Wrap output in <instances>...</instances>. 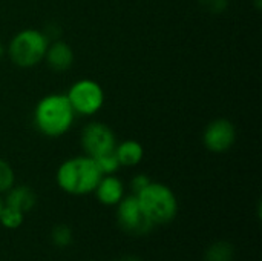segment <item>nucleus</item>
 <instances>
[{
    "label": "nucleus",
    "mask_w": 262,
    "mask_h": 261,
    "mask_svg": "<svg viewBox=\"0 0 262 261\" xmlns=\"http://www.w3.org/2000/svg\"><path fill=\"white\" fill-rule=\"evenodd\" d=\"M66 97L75 115L91 117L97 114L104 105V91L101 85L91 78H81L71 85Z\"/></svg>",
    "instance_id": "obj_6"
},
{
    "label": "nucleus",
    "mask_w": 262,
    "mask_h": 261,
    "mask_svg": "<svg viewBox=\"0 0 262 261\" xmlns=\"http://www.w3.org/2000/svg\"><path fill=\"white\" fill-rule=\"evenodd\" d=\"M49 238H51V242H52V245L55 248L64 249V248H69L72 245V242H74V232H72V229H71L69 225L60 223V225H55L51 229Z\"/></svg>",
    "instance_id": "obj_14"
},
{
    "label": "nucleus",
    "mask_w": 262,
    "mask_h": 261,
    "mask_svg": "<svg viewBox=\"0 0 262 261\" xmlns=\"http://www.w3.org/2000/svg\"><path fill=\"white\" fill-rule=\"evenodd\" d=\"M25 215L23 212L14 209V208H9V206H3L2 209V214H0V225L5 228V229H18L23 222H25Z\"/></svg>",
    "instance_id": "obj_15"
},
{
    "label": "nucleus",
    "mask_w": 262,
    "mask_h": 261,
    "mask_svg": "<svg viewBox=\"0 0 262 261\" xmlns=\"http://www.w3.org/2000/svg\"><path fill=\"white\" fill-rule=\"evenodd\" d=\"M75 112L66 94H48L34 108V126L49 138H58L71 131Z\"/></svg>",
    "instance_id": "obj_1"
},
{
    "label": "nucleus",
    "mask_w": 262,
    "mask_h": 261,
    "mask_svg": "<svg viewBox=\"0 0 262 261\" xmlns=\"http://www.w3.org/2000/svg\"><path fill=\"white\" fill-rule=\"evenodd\" d=\"M3 206H5V203H3V200H2V197H0V214H2V209H3Z\"/></svg>",
    "instance_id": "obj_23"
},
{
    "label": "nucleus",
    "mask_w": 262,
    "mask_h": 261,
    "mask_svg": "<svg viewBox=\"0 0 262 261\" xmlns=\"http://www.w3.org/2000/svg\"><path fill=\"white\" fill-rule=\"evenodd\" d=\"M92 194H95V198L103 206H117L126 195L124 185L115 174L101 175Z\"/></svg>",
    "instance_id": "obj_9"
},
{
    "label": "nucleus",
    "mask_w": 262,
    "mask_h": 261,
    "mask_svg": "<svg viewBox=\"0 0 262 261\" xmlns=\"http://www.w3.org/2000/svg\"><path fill=\"white\" fill-rule=\"evenodd\" d=\"M137 198L155 226L169 225L178 215V198L164 183L152 180L140 194H137Z\"/></svg>",
    "instance_id": "obj_4"
},
{
    "label": "nucleus",
    "mask_w": 262,
    "mask_h": 261,
    "mask_svg": "<svg viewBox=\"0 0 262 261\" xmlns=\"http://www.w3.org/2000/svg\"><path fill=\"white\" fill-rule=\"evenodd\" d=\"M117 225L130 237H146L155 229V225L134 194L124 195L117 205Z\"/></svg>",
    "instance_id": "obj_5"
},
{
    "label": "nucleus",
    "mask_w": 262,
    "mask_h": 261,
    "mask_svg": "<svg viewBox=\"0 0 262 261\" xmlns=\"http://www.w3.org/2000/svg\"><path fill=\"white\" fill-rule=\"evenodd\" d=\"M14 185H15V172L12 166L5 158H0V194H6Z\"/></svg>",
    "instance_id": "obj_17"
},
{
    "label": "nucleus",
    "mask_w": 262,
    "mask_h": 261,
    "mask_svg": "<svg viewBox=\"0 0 262 261\" xmlns=\"http://www.w3.org/2000/svg\"><path fill=\"white\" fill-rule=\"evenodd\" d=\"M253 3L256 5V8H258V9L261 8V0H253Z\"/></svg>",
    "instance_id": "obj_22"
},
{
    "label": "nucleus",
    "mask_w": 262,
    "mask_h": 261,
    "mask_svg": "<svg viewBox=\"0 0 262 261\" xmlns=\"http://www.w3.org/2000/svg\"><path fill=\"white\" fill-rule=\"evenodd\" d=\"M236 135V128L229 118H215L203 132V145L209 152L224 154L233 148Z\"/></svg>",
    "instance_id": "obj_8"
},
{
    "label": "nucleus",
    "mask_w": 262,
    "mask_h": 261,
    "mask_svg": "<svg viewBox=\"0 0 262 261\" xmlns=\"http://www.w3.org/2000/svg\"><path fill=\"white\" fill-rule=\"evenodd\" d=\"M115 261H143L138 255H134V254H124L121 257H118Z\"/></svg>",
    "instance_id": "obj_20"
},
{
    "label": "nucleus",
    "mask_w": 262,
    "mask_h": 261,
    "mask_svg": "<svg viewBox=\"0 0 262 261\" xmlns=\"http://www.w3.org/2000/svg\"><path fill=\"white\" fill-rule=\"evenodd\" d=\"M5 54H6V48H5V45L2 43V40H0V60L3 58Z\"/></svg>",
    "instance_id": "obj_21"
},
{
    "label": "nucleus",
    "mask_w": 262,
    "mask_h": 261,
    "mask_svg": "<svg viewBox=\"0 0 262 261\" xmlns=\"http://www.w3.org/2000/svg\"><path fill=\"white\" fill-rule=\"evenodd\" d=\"M115 155L121 168H135L144 158V148L137 140H124L117 143Z\"/></svg>",
    "instance_id": "obj_12"
},
{
    "label": "nucleus",
    "mask_w": 262,
    "mask_h": 261,
    "mask_svg": "<svg viewBox=\"0 0 262 261\" xmlns=\"http://www.w3.org/2000/svg\"><path fill=\"white\" fill-rule=\"evenodd\" d=\"M150 182H152V178L149 175H146V174H137V175H134L132 180H130V191H132V194L134 195L140 194Z\"/></svg>",
    "instance_id": "obj_19"
},
{
    "label": "nucleus",
    "mask_w": 262,
    "mask_h": 261,
    "mask_svg": "<svg viewBox=\"0 0 262 261\" xmlns=\"http://www.w3.org/2000/svg\"><path fill=\"white\" fill-rule=\"evenodd\" d=\"M80 143L84 155L97 158L103 154L112 152L117 146L115 132L103 122H91L81 129Z\"/></svg>",
    "instance_id": "obj_7"
},
{
    "label": "nucleus",
    "mask_w": 262,
    "mask_h": 261,
    "mask_svg": "<svg viewBox=\"0 0 262 261\" xmlns=\"http://www.w3.org/2000/svg\"><path fill=\"white\" fill-rule=\"evenodd\" d=\"M74 58H75L74 49L69 43L63 40H54V42H49L43 60L46 62L49 69L55 72H64L72 66Z\"/></svg>",
    "instance_id": "obj_10"
},
{
    "label": "nucleus",
    "mask_w": 262,
    "mask_h": 261,
    "mask_svg": "<svg viewBox=\"0 0 262 261\" xmlns=\"http://www.w3.org/2000/svg\"><path fill=\"white\" fill-rule=\"evenodd\" d=\"M236 251L233 243L227 240H218L210 243L203 255V261H235Z\"/></svg>",
    "instance_id": "obj_13"
},
{
    "label": "nucleus",
    "mask_w": 262,
    "mask_h": 261,
    "mask_svg": "<svg viewBox=\"0 0 262 261\" xmlns=\"http://www.w3.org/2000/svg\"><path fill=\"white\" fill-rule=\"evenodd\" d=\"M3 203L9 208H14L23 214H28L32 211L37 205V195L32 188L26 185H14L3 200Z\"/></svg>",
    "instance_id": "obj_11"
},
{
    "label": "nucleus",
    "mask_w": 262,
    "mask_h": 261,
    "mask_svg": "<svg viewBox=\"0 0 262 261\" xmlns=\"http://www.w3.org/2000/svg\"><path fill=\"white\" fill-rule=\"evenodd\" d=\"M101 178L95 162L88 155H77L64 160L57 172V186L68 195L84 197L94 192L97 183Z\"/></svg>",
    "instance_id": "obj_2"
},
{
    "label": "nucleus",
    "mask_w": 262,
    "mask_h": 261,
    "mask_svg": "<svg viewBox=\"0 0 262 261\" xmlns=\"http://www.w3.org/2000/svg\"><path fill=\"white\" fill-rule=\"evenodd\" d=\"M200 5L210 14H221L227 9L229 0H200Z\"/></svg>",
    "instance_id": "obj_18"
},
{
    "label": "nucleus",
    "mask_w": 262,
    "mask_h": 261,
    "mask_svg": "<svg viewBox=\"0 0 262 261\" xmlns=\"http://www.w3.org/2000/svg\"><path fill=\"white\" fill-rule=\"evenodd\" d=\"M49 42L51 40L45 31L26 28L12 35L8 43L6 54L15 66L29 69L43 62Z\"/></svg>",
    "instance_id": "obj_3"
},
{
    "label": "nucleus",
    "mask_w": 262,
    "mask_h": 261,
    "mask_svg": "<svg viewBox=\"0 0 262 261\" xmlns=\"http://www.w3.org/2000/svg\"><path fill=\"white\" fill-rule=\"evenodd\" d=\"M98 168V171L101 172V175H109V174H115L121 166L118 163V158L115 155V149L112 152L103 154L97 158H92Z\"/></svg>",
    "instance_id": "obj_16"
}]
</instances>
